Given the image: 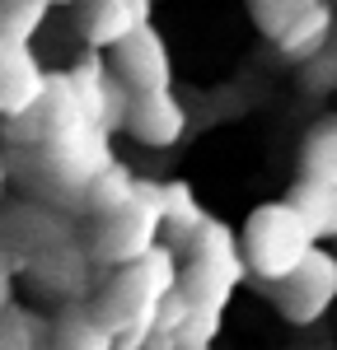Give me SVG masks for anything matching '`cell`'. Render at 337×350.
Here are the masks:
<instances>
[{"instance_id":"6da1fadb","label":"cell","mask_w":337,"mask_h":350,"mask_svg":"<svg viewBox=\"0 0 337 350\" xmlns=\"http://www.w3.org/2000/svg\"><path fill=\"white\" fill-rule=\"evenodd\" d=\"M239 247H244L249 271L262 285H281L309 262L319 239H314L309 219L290 201H267V206H258L249 215L244 234H239Z\"/></svg>"},{"instance_id":"7a4b0ae2","label":"cell","mask_w":337,"mask_h":350,"mask_svg":"<svg viewBox=\"0 0 337 350\" xmlns=\"http://www.w3.org/2000/svg\"><path fill=\"white\" fill-rule=\"evenodd\" d=\"M272 299H277L281 318H290V323H319L323 313H328V304L337 299V257L333 252H323V247H314L309 252V262L290 280H281V285H267Z\"/></svg>"},{"instance_id":"ba28073f","label":"cell","mask_w":337,"mask_h":350,"mask_svg":"<svg viewBox=\"0 0 337 350\" xmlns=\"http://www.w3.org/2000/svg\"><path fill=\"white\" fill-rule=\"evenodd\" d=\"M290 206L309 219L314 239H337V187L333 183H309V178H300L290 187Z\"/></svg>"},{"instance_id":"7c38bea8","label":"cell","mask_w":337,"mask_h":350,"mask_svg":"<svg viewBox=\"0 0 337 350\" xmlns=\"http://www.w3.org/2000/svg\"><path fill=\"white\" fill-rule=\"evenodd\" d=\"M249 5H253V24L262 28L272 42H281V38L300 24L314 5H323V0H249Z\"/></svg>"},{"instance_id":"3957f363","label":"cell","mask_w":337,"mask_h":350,"mask_svg":"<svg viewBox=\"0 0 337 350\" xmlns=\"http://www.w3.org/2000/svg\"><path fill=\"white\" fill-rule=\"evenodd\" d=\"M160 224H164V215H160V187H155V183H140L136 206H127L122 215L103 219V229H99V252H103L108 262H132V267H136L140 257L155 252L150 239H155Z\"/></svg>"},{"instance_id":"5bb4252c","label":"cell","mask_w":337,"mask_h":350,"mask_svg":"<svg viewBox=\"0 0 337 350\" xmlns=\"http://www.w3.org/2000/svg\"><path fill=\"white\" fill-rule=\"evenodd\" d=\"M56 350H117V336H112L108 327H99L94 318L75 313L56 332Z\"/></svg>"},{"instance_id":"30bf717a","label":"cell","mask_w":337,"mask_h":350,"mask_svg":"<svg viewBox=\"0 0 337 350\" xmlns=\"http://www.w3.org/2000/svg\"><path fill=\"white\" fill-rule=\"evenodd\" d=\"M136 196H140V183H132V173H122L117 163L89 183V206H94L103 219H108V215H122L127 206H136Z\"/></svg>"},{"instance_id":"8992f818","label":"cell","mask_w":337,"mask_h":350,"mask_svg":"<svg viewBox=\"0 0 337 350\" xmlns=\"http://www.w3.org/2000/svg\"><path fill=\"white\" fill-rule=\"evenodd\" d=\"M127 131L136 135L140 145H173L188 131V112L173 94H145L127 112Z\"/></svg>"},{"instance_id":"d6986e66","label":"cell","mask_w":337,"mask_h":350,"mask_svg":"<svg viewBox=\"0 0 337 350\" xmlns=\"http://www.w3.org/2000/svg\"><path fill=\"white\" fill-rule=\"evenodd\" d=\"M56 5H61V0H56Z\"/></svg>"},{"instance_id":"ac0fdd59","label":"cell","mask_w":337,"mask_h":350,"mask_svg":"<svg viewBox=\"0 0 337 350\" xmlns=\"http://www.w3.org/2000/svg\"><path fill=\"white\" fill-rule=\"evenodd\" d=\"M0 112H5V103H0Z\"/></svg>"},{"instance_id":"9a60e30c","label":"cell","mask_w":337,"mask_h":350,"mask_svg":"<svg viewBox=\"0 0 337 350\" xmlns=\"http://www.w3.org/2000/svg\"><path fill=\"white\" fill-rule=\"evenodd\" d=\"M160 215H164V224H192L197 219L192 187L188 183H164L160 187Z\"/></svg>"},{"instance_id":"2e32d148","label":"cell","mask_w":337,"mask_h":350,"mask_svg":"<svg viewBox=\"0 0 337 350\" xmlns=\"http://www.w3.org/2000/svg\"><path fill=\"white\" fill-rule=\"evenodd\" d=\"M33 318L19 313V308H10L5 318H0V350H33Z\"/></svg>"},{"instance_id":"8fae6325","label":"cell","mask_w":337,"mask_h":350,"mask_svg":"<svg viewBox=\"0 0 337 350\" xmlns=\"http://www.w3.org/2000/svg\"><path fill=\"white\" fill-rule=\"evenodd\" d=\"M52 0H0V42L5 47H24L33 28L47 19Z\"/></svg>"},{"instance_id":"4fadbf2b","label":"cell","mask_w":337,"mask_h":350,"mask_svg":"<svg viewBox=\"0 0 337 350\" xmlns=\"http://www.w3.org/2000/svg\"><path fill=\"white\" fill-rule=\"evenodd\" d=\"M305 178L309 183H333L337 187V117L323 122L319 131L309 135L305 145Z\"/></svg>"},{"instance_id":"5b68a950","label":"cell","mask_w":337,"mask_h":350,"mask_svg":"<svg viewBox=\"0 0 337 350\" xmlns=\"http://www.w3.org/2000/svg\"><path fill=\"white\" fill-rule=\"evenodd\" d=\"M47 89H52V80L38 70V61L24 47L0 42V103H5V112H14V117L33 112L47 98Z\"/></svg>"},{"instance_id":"9c48e42d","label":"cell","mask_w":337,"mask_h":350,"mask_svg":"<svg viewBox=\"0 0 337 350\" xmlns=\"http://www.w3.org/2000/svg\"><path fill=\"white\" fill-rule=\"evenodd\" d=\"M145 24L136 10H132V0H99L94 5V14H89V47H117V42H127L136 28Z\"/></svg>"},{"instance_id":"52a82bcc","label":"cell","mask_w":337,"mask_h":350,"mask_svg":"<svg viewBox=\"0 0 337 350\" xmlns=\"http://www.w3.org/2000/svg\"><path fill=\"white\" fill-rule=\"evenodd\" d=\"M328 42H333V5H314L277 47L286 61H319L328 52Z\"/></svg>"},{"instance_id":"e0dca14e","label":"cell","mask_w":337,"mask_h":350,"mask_svg":"<svg viewBox=\"0 0 337 350\" xmlns=\"http://www.w3.org/2000/svg\"><path fill=\"white\" fill-rule=\"evenodd\" d=\"M10 313V271H0V318Z\"/></svg>"},{"instance_id":"277c9868","label":"cell","mask_w":337,"mask_h":350,"mask_svg":"<svg viewBox=\"0 0 337 350\" xmlns=\"http://www.w3.org/2000/svg\"><path fill=\"white\" fill-rule=\"evenodd\" d=\"M112 75L127 84L136 98H145V94H168V75H173V66H168L164 38H160L150 24H140L127 42L112 47Z\"/></svg>"}]
</instances>
